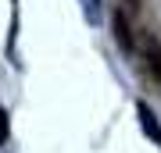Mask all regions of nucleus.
<instances>
[{
	"instance_id": "obj_1",
	"label": "nucleus",
	"mask_w": 161,
	"mask_h": 153,
	"mask_svg": "<svg viewBox=\"0 0 161 153\" xmlns=\"http://www.w3.org/2000/svg\"><path fill=\"white\" fill-rule=\"evenodd\" d=\"M136 114H140V125H143V132L161 146V125H158L154 114H150V107H147V103H136Z\"/></svg>"
},
{
	"instance_id": "obj_2",
	"label": "nucleus",
	"mask_w": 161,
	"mask_h": 153,
	"mask_svg": "<svg viewBox=\"0 0 161 153\" xmlns=\"http://www.w3.org/2000/svg\"><path fill=\"white\" fill-rule=\"evenodd\" d=\"M143 57H147V68H150V75L161 82V46L154 43V39H147V46H143Z\"/></svg>"
},
{
	"instance_id": "obj_3",
	"label": "nucleus",
	"mask_w": 161,
	"mask_h": 153,
	"mask_svg": "<svg viewBox=\"0 0 161 153\" xmlns=\"http://www.w3.org/2000/svg\"><path fill=\"white\" fill-rule=\"evenodd\" d=\"M115 32H118V43L132 50V36H129V25H125V14H115Z\"/></svg>"
},
{
	"instance_id": "obj_4",
	"label": "nucleus",
	"mask_w": 161,
	"mask_h": 153,
	"mask_svg": "<svg viewBox=\"0 0 161 153\" xmlns=\"http://www.w3.org/2000/svg\"><path fill=\"white\" fill-rule=\"evenodd\" d=\"M7 135H11V118H7L4 103H0V146H4V142H7Z\"/></svg>"
}]
</instances>
